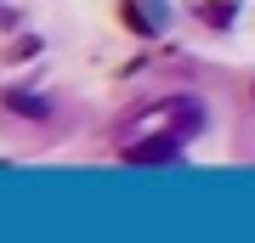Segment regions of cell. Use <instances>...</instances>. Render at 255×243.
Returning <instances> with one entry per match:
<instances>
[{
    "label": "cell",
    "mask_w": 255,
    "mask_h": 243,
    "mask_svg": "<svg viewBox=\"0 0 255 243\" xmlns=\"http://www.w3.org/2000/svg\"><path fill=\"white\" fill-rule=\"evenodd\" d=\"M176 153H182V136H153V142L125 147V164H176Z\"/></svg>",
    "instance_id": "7a4b0ae2"
},
{
    "label": "cell",
    "mask_w": 255,
    "mask_h": 243,
    "mask_svg": "<svg viewBox=\"0 0 255 243\" xmlns=\"http://www.w3.org/2000/svg\"><path fill=\"white\" fill-rule=\"evenodd\" d=\"M119 17H125V28H136V34H164L170 28V0H125Z\"/></svg>",
    "instance_id": "6da1fadb"
},
{
    "label": "cell",
    "mask_w": 255,
    "mask_h": 243,
    "mask_svg": "<svg viewBox=\"0 0 255 243\" xmlns=\"http://www.w3.org/2000/svg\"><path fill=\"white\" fill-rule=\"evenodd\" d=\"M6 108H11V113H28V119H46L51 102L40 96V90H6Z\"/></svg>",
    "instance_id": "3957f363"
}]
</instances>
